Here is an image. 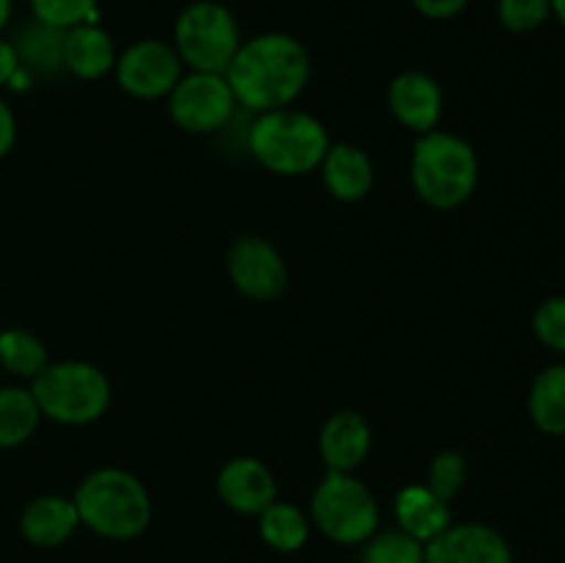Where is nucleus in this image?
I'll return each instance as SVG.
<instances>
[{
	"label": "nucleus",
	"instance_id": "f257e3e1",
	"mask_svg": "<svg viewBox=\"0 0 565 563\" xmlns=\"http://www.w3.org/2000/svg\"><path fill=\"white\" fill-rule=\"evenodd\" d=\"M224 75L237 105L265 114L298 99L312 75V61L296 36L270 31L241 42Z\"/></svg>",
	"mask_w": 565,
	"mask_h": 563
},
{
	"label": "nucleus",
	"instance_id": "f03ea898",
	"mask_svg": "<svg viewBox=\"0 0 565 563\" xmlns=\"http://www.w3.org/2000/svg\"><path fill=\"white\" fill-rule=\"evenodd\" d=\"M412 182L434 210H456L472 199L480 182V160L472 144L456 132L430 130L414 144Z\"/></svg>",
	"mask_w": 565,
	"mask_h": 563
},
{
	"label": "nucleus",
	"instance_id": "7ed1b4c3",
	"mask_svg": "<svg viewBox=\"0 0 565 563\" xmlns=\"http://www.w3.org/2000/svg\"><path fill=\"white\" fill-rule=\"evenodd\" d=\"M72 500L81 524L103 539H136L152 522V497L147 486L119 467L94 469L83 478Z\"/></svg>",
	"mask_w": 565,
	"mask_h": 563
},
{
	"label": "nucleus",
	"instance_id": "20e7f679",
	"mask_svg": "<svg viewBox=\"0 0 565 563\" xmlns=\"http://www.w3.org/2000/svg\"><path fill=\"white\" fill-rule=\"evenodd\" d=\"M246 144L263 169L281 177H301L320 169L331 147L323 121L296 108L259 114L248 127Z\"/></svg>",
	"mask_w": 565,
	"mask_h": 563
},
{
	"label": "nucleus",
	"instance_id": "39448f33",
	"mask_svg": "<svg viewBox=\"0 0 565 563\" xmlns=\"http://www.w3.org/2000/svg\"><path fill=\"white\" fill-rule=\"evenodd\" d=\"M42 417L61 425H88L110 406V381L97 364L66 359L50 362L31 386Z\"/></svg>",
	"mask_w": 565,
	"mask_h": 563
},
{
	"label": "nucleus",
	"instance_id": "423d86ee",
	"mask_svg": "<svg viewBox=\"0 0 565 563\" xmlns=\"http://www.w3.org/2000/svg\"><path fill=\"white\" fill-rule=\"evenodd\" d=\"M309 517L326 539L337 544H364L379 530L381 511L367 484L353 472H326L315 486Z\"/></svg>",
	"mask_w": 565,
	"mask_h": 563
},
{
	"label": "nucleus",
	"instance_id": "0eeeda50",
	"mask_svg": "<svg viewBox=\"0 0 565 563\" xmlns=\"http://www.w3.org/2000/svg\"><path fill=\"white\" fill-rule=\"evenodd\" d=\"M241 47L235 14L215 0H193L174 25V50L193 72H226Z\"/></svg>",
	"mask_w": 565,
	"mask_h": 563
},
{
	"label": "nucleus",
	"instance_id": "6e6552de",
	"mask_svg": "<svg viewBox=\"0 0 565 563\" xmlns=\"http://www.w3.org/2000/svg\"><path fill=\"white\" fill-rule=\"evenodd\" d=\"M237 99L224 72H191L169 94V114L185 132L213 136L235 119Z\"/></svg>",
	"mask_w": 565,
	"mask_h": 563
},
{
	"label": "nucleus",
	"instance_id": "1a4fd4ad",
	"mask_svg": "<svg viewBox=\"0 0 565 563\" xmlns=\"http://www.w3.org/2000/svg\"><path fill=\"white\" fill-rule=\"evenodd\" d=\"M116 81L121 92L138 99L169 97L182 77V61L174 44L163 39H141L116 55Z\"/></svg>",
	"mask_w": 565,
	"mask_h": 563
},
{
	"label": "nucleus",
	"instance_id": "9d476101",
	"mask_svg": "<svg viewBox=\"0 0 565 563\" xmlns=\"http://www.w3.org/2000/svg\"><path fill=\"white\" fill-rule=\"evenodd\" d=\"M232 285L252 301H274L287 290V265L279 248L259 235H243L226 252Z\"/></svg>",
	"mask_w": 565,
	"mask_h": 563
},
{
	"label": "nucleus",
	"instance_id": "9b49d317",
	"mask_svg": "<svg viewBox=\"0 0 565 563\" xmlns=\"http://www.w3.org/2000/svg\"><path fill=\"white\" fill-rule=\"evenodd\" d=\"M425 563H513V550L491 524L461 522L425 544Z\"/></svg>",
	"mask_w": 565,
	"mask_h": 563
},
{
	"label": "nucleus",
	"instance_id": "f8f14e48",
	"mask_svg": "<svg viewBox=\"0 0 565 563\" xmlns=\"http://www.w3.org/2000/svg\"><path fill=\"white\" fill-rule=\"evenodd\" d=\"M386 103H390L392 116L417 136L436 130L441 114H445V92H441L439 81L419 70L401 72L390 83Z\"/></svg>",
	"mask_w": 565,
	"mask_h": 563
},
{
	"label": "nucleus",
	"instance_id": "ddd939ff",
	"mask_svg": "<svg viewBox=\"0 0 565 563\" xmlns=\"http://www.w3.org/2000/svg\"><path fill=\"white\" fill-rule=\"evenodd\" d=\"M221 502L243 517H259L276 500L274 472L254 456H235L221 467L215 480Z\"/></svg>",
	"mask_w": 565,
	"mask_h": 563
},
{
	"label": "nucleus",
	"instance_id": "4468645a",
	"mask_svg": "<svg viewBox=\"0 0 565 563\" xmlns=\"http://www.w3.org/2000/svg\"><path fill=\"white\" fill-rule=\"evenodd\" d=\"M320 458L331 472H353L364 464L373 447V428L359 412H334L318 436Z\"/></svg>",
	"mask_w": 565,
	"mask_h": 563
},
{
	"label": "nucleus",
	"instance_id": "2eb2a0df",
	"mask_svg": "<svg viewBox=\"0 0 565 563\" xmlns=\"http://www.w3.org/2000/svg\"><path fill=\"white\" fill-rule=\"evenodd\" d=\"M326 191L340 202H359L370 193L375 182V169L370 155L356 144H331L320 163Z\"/></svg>",
	"mask_w": 565,
	"mask_h": 563
},
{
	"label": "nucleus",
	"instance_id": "dca6fc26",
	"mask_svg": "<svg viewBox=\"0 0 565 563\" xmlns=\"http://www.w3.org/2000/svg\"><path fill=\"white\" fill-rule=\"evenodd\" d=\"M81 528L75 500L61 495L33 497L20 513V530L33 546H61Z\"/></svg>",
	"mask_w": 565,
	"mask_h": 563
},
{
	"label": "nucleus",
	"instance_id": "f3484780",
	"mask_svg": "<svg viewBox=\"0 0 565 563\" xmlns=\"http://www.w3.org/2000/svg\"><path fill=\"white\" fill-rule=\"evenodd\" d=\"M397 528L428 544L452 524L450 502L436 497L425 484L403 486L395 497Z\"/></svg>",
	"mask_w": 565,
	"mask_h": 563
},
{
	"label": "nucleus",
	"instance_id": "a211bd4d",
	"mask_svg": "<svg viewBox=\"0 0 565 563\" xmlns=\"http://www.w3.org/2000/svg\"><path fill=\"white\" fill-rule=\"evenodd\" d=\"M64 70L72 72L81 81H97V77L108 75L116 66V47L114 39L94 22H83V25L64 31Z\"/></svg>",
	"mask_w": 565,
	"mask_h": 563
},
{
	"label": "nucleus",
	"instance_id": "6ab92c4d",
	"mask_svg": "<svg viewBox=\"0 0 565 563\" xmlns=\"http://www.w3.org/2000/svg\"><path fill=\"white\" fill-rule=\"evenodd\" d=\"M527 414L541 434L565 436V362H552L535 373Z\"/></svg>",
	"mask_w": 565,
	"mask_h": 563
},
{
	"label": "nucleus",
	"instance_id": "aec40b11",
	"mask_svg": "<svg viewBox=\"0 0 565 563\" xmlns=\"http://www.w3.org/2000/svg\"><path fill=\"white\" fill-rule=\"evenodd\" d=\"M42 412L25 386H0V450L20 447L36 434Z\"/></svg>",
	"mask_w": 565,
	"mask_h": 563
},
{
	"label": "nucleus",
	"instance_id": "412c9836",
	"mask_svg": "<svg viewBox=\"0 0 565 563\" xmlns=\"http://www.w3.org/2000/svg\"><path fill=\"white\" fill-rule=\"evenodd\" d=\"M259 535L276 552H298L309 541V517L298 506L274 500L259 513Z\"/></svg>",
	"mask_w": 565,
	"mask_h": 563
},
{
	"label": "nucleus",
	"instance_id": "4be33fe9",
	"mask_svg": "<svg viewBox=\"0 0 565 563\" xmlns=\"http://www.w3.org/2000/svg\"><path fill=\"white\" fill-rule=\"evenodd\" d=\"M17 59L20 66H31L39 72H55L64 70V59H61V50H64V31L53 25H44V22L33 20L28 25H22L20 36L14 39Z\"/></svg>",
	"mask_w": 565,
	"mask_h": 563
},
{
	"label": "nucleus",
	"instance_id": "5701e85b",
	"mask_svg": "<svg viewBox=\"0 0 565 563\" xmlns=\"http://www.w3.org/2000/svg\"><path fill=\"white\" fill-rule=\"evenodd\" d=\"M0 364L11 375L33 381L50 364L47 348L33 331L3 329L0 331Z\"/></svg>",
	"mask_w": 565,
	"mask_h": 563
},
{
	"label": "nucleus",
	"instance_id": "b1692460",
	"mask_svg": "<svg viewBox=\"0 0 565 563\" xmlns=\"http://www.w3.org/2000/svg\"><path fill=\"white\" fill-rule=\"evenodd\" d=\"M359 563H425V544L408 535L406 530H375L367 541Z\"/></svg>",
	"mask_w": 565,
	"mask_h": 563
},
{
	"label": "nucleus",
	"instance_id": "393cba45",
	"mask_svg": "<svg viewBox=\"0 0 565 563\" xmlns=\"http://www.w3.org/2000/svg\"><path fill=\"white\" fill-rule=\"evenodd\" d=\"M428 489L434 491L436 497H441L445 502L456 500L458 495L463 491L469 480V467H467V458L461 456L458 450H441L430 458L428 464Z\"/></svg>",
	"mask_w": 565,
	"mask_h": 563
},
{
	"label": "nucleus",
	"instance_id": "a878e982",
	"mask_svg": "<svg viewBox=\"0 0 565 563\" xmlns=\"http://www.w3.org/2000/svg\"><path fill=\"white\" fill-rule=\"evenodd\" d=\"M28 3H31L33 20L61 28V31L92 22L94 9H97V0H28Z\"/></svg>",
	"mask_w": 565,
	"mask_h": 563
},
{
	"label": "nucleus",
	"instance_id": "bb28decb",
	"mask_svg": "<svg viewBox=\"0 0 565 563\" xmlns=\"http://www.w3.org/2000/svg\"><path fill=\"white\" fill-rule=\"evenodd\" d=\"M552 17V0H497V20L511 33H533Z\"/></svg>",
	"mask_w": 565,
	"mask_h": 563
},
{
	"label": "nucleus",
	"instance_id": "cd10ccee",
	"mask_svg": "<svg viewBox=\"0 0 565 563\" xmlns=\"http://www.w3.org/2000/svg\"><path fill=\"white\" fill-rule=\"evenodd\" d=\"M533 334L552 353L565 357V296H550L535 307Z\"/></svg>",
	"mask_w": 565,
	"mask_h": 563
},
{
	"label": "nucleus",
	"instance_id": "c85d7f7f",
	"mask_svg": "<svg viewBox=\"0 0 565 563\" xmlns=\"http://www.w3.org/2000/svg\"><path fill=\"white\" fill-rule=\"evenodd\" d=\"M412 3L428 20H450V17L461 14L472 0H412Z\"/></svg>",
	"mask_w": 565,
	"mask_h": 563
},
{
	"label": "nucleus",
	"instance_id": "c756f323",
	"mask_svg": "<svg viewBox=\"0 0 565 563\" xmlns=\"http://www.w3.org/2000/svg\"><path fill=\"white\" fill-rule=\"evenodd\" d=\"M17 141V119H14V110L0 99V158L11 152Z\"/></svg>",
	"mask_w": 565,
	"mask_h": 563
},
{
	"label": "nucleus",
	"instance_id": "7c9ffc66",
	"mask_svg": "<svg viewBox=\"0 0 565 563\" xmlns=\"http://www.w3.org/2000/svg\"><path fill=\"white\" fill-rule=\"evenodd\" d=\"M17 72H20V59H17L14 44L0 36V88L9 86Z\"/></svg>",
	"mask_w": 565,
	"mask_h": 563
},
{
	"label": "nucleus",
	"instance_id": "2f4dec72",
	"mask_svg": "<svg viewBox=\"0 0 565 563\" xmlns=\"http://www.w3.org/2000/svg\"><path fill=\"white\" fill-rule=\"evenodd\" d=\"M11 0H0V31H3L6 25H9V20H11Z\"/></svg>",
	"mask_w": 565,
	"mask_h": 563
},
{
	"label": "nucleus",
	"instance_id": "473e14b6",
	"mask_svg": "<svg viewBox=\"0 0 565 563\" xmlns=\"http://www.w3.org/2000/svg\"><path fill=\"white\" fill-rule=\"evenodd\" d=\"M552 17L565 28V0H552Z\"/></svg>",
	"mask_w": 565,
	"mask_h": 563
}]
</instances>
